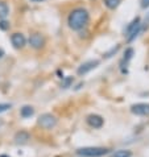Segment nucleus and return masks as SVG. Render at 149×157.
Listing matches in <instances>:
<instances>
[{
	"mask_svg": "<svg viewBox=\"0 0 149 157\" xmlns=\"http://www.w3.org/2000/svg\"><path fill=\"white\" fill-rule=\"evenodd\" d=\"M29 45L30 48H33V49L36 50H40L44 48V45H45V38H44V36L41 33H32L29 36Z\"/></svg>",
	"mask_w": 149,
	"mask_h": 157,
	"instance_id": "4",
	"label": "nucleus"
},
{
	"mask_svg": "<svg viewBox=\"0 0 149 157\" xmlns=\"http://www.w3.org/2000/svg\"><path fill=\"white\" fill-rule=\"evenodd\" d=\"M11 44L15 49H23V48L27 45V38L23 33H12L11 34Z\"/></svg>",
	"mask_w": 149,
	"mask_h": 157,
	"instance_id": "6",
	"label": "nucleus"
},
{
	"mask_svg": "<svg viewBox=\"0 0 149 157\" xmlns=\"http://www.w3.org/2000/svg\"><path fill=\"white\" fill-rule=\"evenodd\" d=\"M103 2H104V6H106L108 10H116V8L120 6L121 0H103Z\"/></svg>",
	"mask_w": 149,
	"mask_h": 157,
	"instance_id": "14",
	"label": "nucleus"
},
{
	"mask_svg": "<svg viewBox=\"0 0 149 157\" xmlns=\"http://www.w3.org/2000/svg\"><path fill=\"white\" fill-rule=\"evenodd\" d=\"M33 114H34V108L32 106H24V107H21V110H20V116L24 117V119L33 116Z\"/></svg>",
	"mask_w": 149,
	"mask_h": 157,
	"instance_id": "12",
	"label": "nucleus"
},
{
	"mask_svg": "<svg viewBox=\"0 0 149 157\" xmlns=\"http://www.w3.org/2000/svg\"><path fill=\"white\" fill-rule=\"evenodd\" d=\"M107 153H108V149L102 147H86V148L78 149V155L86 156V157H102Z\"/></svg>",
	"mask_w": 149,
	"mask_h": 157,
	"instance_id": "2",
	"label": "nucleus"
},
{
	"mask_svg": "<svg viewBox=\"0 0 149 157\" xmlns=\"http://www.w3.org/2000/svg\"><path fill=\"white\" fill-rule=\"evenodd\" d=\"M143 29H144V24H140V25H139V27H137V28H136V29L133 30V32H132V33H131V34H129V36H127V37H128V38H127V40H128V42H131V41H133V40H135V38H136V37H137V36H139V34H140V33H141V32H143Z\"/></svg>",
	"mask_w": 149,
	"mask_h": 157,
	"instance_id": "13",
	"label": "nucleus"
},
{
	"mask_svg": "<svg viewBox=\"0 0 149 157\" xmlns=\"http://www.w3.org/2000/svg\"><path fill=\"white\" fill-rule=\"evenodd\" d=\"M132 56H133V49L132 48H127L125 49V52H124V57H123V59H121V65L125 62V65L129 62L131 59H132Z\"/></svg>",
	"mask_w": 149,
	"mask_h": 157,
	"instance_id": "15",
	"label": "nucleus"
},
{
	"mask_svg": "<svg viewBox=\"0 0 149 157\" xmlns=\"http://www.w3.org/2000/svg\"><path fill=\"white\" fill-rule=\"evenodd\" d=\"M29 2H32V3H42V2H45V0H29Z\"/></svg>",
	"mask_w": 149,
	"mask_h": 157,
	"instance_id": "23",
	"label": "nucleus"
},
{
	"mask_svg": "<svg viewBox=\"0 0 149 157\" xmlns=\"http://www.w3.org/2000/svg\"><path fill=\"white\" fill-rule=\"evenodd\" d=\"M99 66V61L98 59H90V61H86V62H83L79 67L77 69V73L79 74V75H85V74L90 73L91 70H94L95 67Z\"/></svg>",
	"mask_w": 149,
	"mask_h": 157,
	"instance_id": "5",
	"label": "nucleus"
},
{
	"mask_svg": "<svg viewBox=\"0 0 149 157\" xmlns=\"http://www.w3.org/2000/svg\"><path fill=\"white\" fill-rule=\"evenodd\" d=\"M132 156V152L128 151V149H120V151H116L115 153L112 155V157H131Z\"/></svg>",
	"mask_w": 149,
	"mask_h": 157,
	"instance_id": "16",
	"label": "nucleus"
},
{
	"mask_svg": "<svg viewBox=\"0 0 149 157\" xmlns=\"http://www.w3.org/2000/svg\"><path fill=\"white\" fill-rule=\"evenodd\" d=\"M149 24V12L147 13V17H145V23H144V25H148Z\"/></svg>",
	"mask_w": 149,
	"mask_h": 157,
	"instance_id": "22",
	"label": "nucleus"
},
{
	"mask_svg": "<svg viewBox=\"0 0 149 157\" xmlns=\"http://www.w3.org/2000/svg\"><path fill=\"white\" fill-rule=\"evenodd\" d=\"M10 15V6L6 0H0V20H6Z\"/></svg>",
	"mask_w": 149,
	"mask_h": 157,
	"instance_id": "9",
	"label": "nucleus"
},
{
	"mask_svg": "<svg viewBox=\"0 0 149 157\" xmlns=\"http://www.w3.org/2000/svg\"><path fill=\"white\" fill-rule=\"evenodd\" d=\"M117 50H119V45L113 46V48H112V49H111V50H109V52H108V53H106V54H104V57H106V58H108V57H111V56H112L113 53H116V52H117Z\"/></svg>",
	"mask_w": 149,
	"mask_h": 157,
	"instance_id": "20",
	"label": "nucleus"
},
{
	"mask_svg": "<svg viewBox=\"0 0 149 157\" xmlns=\"http://www.w3.org/2000/svg\"><path fill=\"white\" fill-rule=\"evenodd\" d=\"M11 108H12L11 103H0V114H3V112L11 110Z\"/></svg>",
	"mask_w": 149,
	"mask_h": 157,
	"instance_id": "18",
	"label": "nucleus"
},
{
	"mask_svg": "<svg viewBox=\"0 0 149 157\" xmlns=\"http://www.w3.org/2000/svg\"><path fill=\"white\" fill-rule=\"evenodd\" d=\"M15 140L16 143H27L28 140H30V135L27 132V131H20L15 135Z\"/></svg>",
	"mask_w": 149,
	"mask_h": 157,
	"instance_id": "11",
	"label": "nucleus"
},
{
	"mask_svg": "<svg viewBox=\"0 0 149 157\" xmlns=\"http://www.w3.org/2000/svg\"><path fill=\"white\" fill-rule=\"evenodd\" d=\"M38 125L44 129H52L57 125V117L52 114H42L38 117Z\"/></svg>",
	"mask_w": 149,
	"mask_h": 157,
	"instance_id": "3",
	"label": "nucleus"
},
{
	"mask_svg": "<svg viewBox=\"0 0 149 157\" xmlns=\"http://www.w3.org/2000/svg\"><path fill=\"white\" fill-rule=\"evenodd\" d=\"M10 27H11V24L8 23L7 20H0V29H2V30L10 29Z\"/></svg>",
	"mask_w": 149,
	"mask_h": 157,
	"instance_id": "19",
	"label": "nucleus"
},
{
	"mask_svg": "<svg viewBox=\"0 0 149 157\" xmlns=\"http://www.w3.org/2000/svg\"><path fill=\"white\" fill-rule=\"evenodd\" d=\"M87 123H89V125H91V127H94V128H100L103 125L104 120H103V117L100 115L93 114V115L87 116Z\"/></svg>",
	"mask_w": 149,
	"mask_h": 157,
	"instance_id": "8",
	"label": "nucleus"
},
{
	"mask_svg": "<svg viewBox=\"0 0 149 157\" xmlns=\"http://www.w3.org/2000/svg\"><path fill=\"white\" fill-rule=\"evenodd\" d=\"M149 7V0H141V8H148Z\"/></svg>",
	"mask_w": 149,
	"mask_h": 157,
	"instance_id": "21",
	"label": "nucleus"
},
{
	"mask_svg": "<svg viewBox=\"0 0 149 157\" xmlns=\"http://www.w3.org/2000/svg\"><path fill=\"white\" fill-rule=\"evenodd\" d=\"M0 157H10V156H7V155H0Z\"/></svg>",
	"mask_w": 149,
	"mask_h": 157,
	"instance_id": "24",
	"label": "nucleus"
},
{
	"mask_svg": "<svg viewBox=\"0 0 149 157\" xmlns=\"http://www.w3.org/2000/svg\"><path fill=\"white\" fill-rule=\"evenodd\" d=\"M140 24H141V23H140V17H135V19L131 21L128 25H127V28H125V30H124V32H125V36H129V34L132 33Z\"/></svg>",
	"mask_w": 149,
	"mask_h": 157,
	"instance_id": "10",
	"label": "nucleus"
},
{
	"mask_svg": "<svg viewBox=\"0 0 149 157\" xmlns=\"http://www.w3.org/2000/svg\"><path fill=\"white\" fill-rule=\"evenodd\" d=\"M71 83H73V77H63L61 87H62V89H67V87L71 86Z\"/></svg>",
	"mask_w": 149,
	"mask_h": 157,
	"instance_id": "17",
	"label": "nucleus"
},
{
	"mask_svg": "<svg viewBox=\"0 0 149 157\" xmlns=\"http://www.w3.org/2000/svg\"><path fill=\"white\" fill-rule=\"evenodd\" d=\"M90 21V13L86 8L78 7L70 12L67 16V25L70 29L75 30V32H81L82 29L87 27Z\"/></svg>",
	"mask_w": 149,
	"mask_h": 157,
	"instance_id": "1",
	"label": "nucleus"
},
{
	"mask_svg": "<svg viewBox=\"0 0 149 157\" xmlns=\"http://www.w3.org/2000/svg\"><path fill=\"white\" fill-rule=\"evenodd\" d=\"M131 112L139 116H148L149 115V103H137L131 107Z\"/></svg>",
	"mask_w": 149,
	"mask_h": 157,
	"instance_id": "7",
	"label": "nucleus"
}]
</instances>
